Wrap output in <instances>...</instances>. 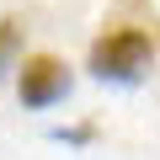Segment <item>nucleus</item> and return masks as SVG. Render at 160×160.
Wrapping results in <instances>:
<instances>
[{"mask_svg":"<svg viewBox=\"0 0 160 160\" xmlns=\"http://www.w3.org/2000/svg\"><path fill=\"white\" fill-rule=\"evenodd\" d=\"M149 59H155V43L144 27H107L91 43V75L102 80H133Z\"/></svg>","mask_w":160,"mask_h":160,"instance_id":"1","label":"nucleus"},{"mask_svg":"<svg viewBox=\"0 0 160 160\" xmlns=\"http://www.w3.org/2000/svg\"><path fill=\"white\" fill-rule=\"evenodd\" d=\"M69 91V64L64 59H53V53H32V59H22V75H16V102L22 107H53L59 96Z\"/></svg>","mask_w":160,"mask_h":160,"instance_id":"2","label":"nucleus"},{"mask_svg":"<svg viewBox=\"0 0 160 160\" xmlns=\"http://www.w3.org/2000/svg\"><path fill=\"white\" fill-rule=\"evenodd\" d=\"M22 43H27V22L16 11H6L0 16V80L11 69H22Z\"/></svg>","mask_w":160,"mask_h":160,"instance_id":"3","label":"nucleus"}]
</instances>
